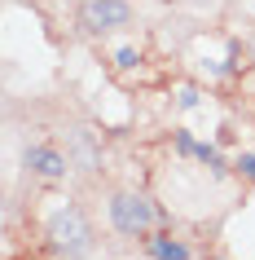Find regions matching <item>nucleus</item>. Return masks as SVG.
<instances>
[{"instance_id":"nucleus-3","label":"nucleus","mask_w":255,"mask_h":260,"mask_svg":"<svg viewBox=\"0 0 255 260\" xmlns=\"http://www.w3.org/2000/svg\"><path fill=\"white\" fill-rule=\"evenodd\" d=\"M128 22V5L119 0H93V5H84V27L88 31H106V27H119Z\"/></svg>"},{"instance_id":"nucleus-2","label":"nucleus","mask_w":255,"mask_h":260,"mask_svg":"<svg viewBox=\"0 0 255 260\" xmlns=\"http://www.w3.org/2000/svg\"><path fill=\"white\" fill-rule=\"evenodd\" d=\"M53 243L66 247V251H84L88 247V225H84V216L75 207H66V212L53 216Z\"/></svg>"},{"instance_id":"nucleus-1","label":"nucleus","mask_w":255,"mask_h":260,"mask_svg":"<svg viewBox=\"0 0 255 260\" xmlns=\"http://www.w3.org/2000/svg\"><path fill=\"white\" fill-rule=\"evenodd\" d=\"M110 220H115V230L123 234H141L154 220V207L141 199V194H119L115 203H110Z\"/></svg>"},{"instance_id":"nucleus-5","label":"nucleus","mask_w":255,"mask_h":260,"mask_svg":"<svg viewBox=\"0 0 255 260\" xmlns=\"http://www.w3.org/2000/svg\"><path fill=\"white\" fill-rule=\"evenodd\" d=\"M154 256L159 260H185V247L180 243H154Z\"/></svg>"},{"instance_id":"nucleus-4","label":"nucleus","mask_w":255,"mask_h":260,"mask_svg":"<svg viewBox=\"0 0 255 260\" xmlns=\"http://www.w3.org/2000/svg\"><path fill=\"white\" fill-rule=\"evenodd\" d=\"M31 164L40 168L44 177H62V159H57L53 150H35V154H31Z\"/></svg>"},{"instance_id":"nucleus-6","label":"nucleus","mask_w":255,"mask_h":260,"mask_svg":"<svg viewBox=\"0 0 255 260\" xmlns=\"http://www.w3.org/2000/svg\"><path fill=\"white\" fill-rule=\"evenodd\" d=\"M242 172H251V177H255V154H251V159H242Z\"/></svg>"}]
</instances>
